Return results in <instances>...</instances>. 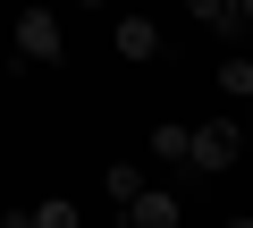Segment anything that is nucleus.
Segmentation results:
<instances>
[{
  "instance_id": "39448f33",
  "label": "nucleus",
  "mask_w": 253,
  "mask_h": 228,
  "mask_svg": "<svg viewBox=\"0 0 253 228\" xmlns=\"http://www.w3.org/2000/svg\"><path fill=\"white\" fill-rule=\"evenodd\" d=\"M101 186L126 203V194H144V169H135V161H110V169H101Z\"/></svg>"
},
{
  "instance_id": "1a4fd4ad",
  "label": "nucleus",
  "mask_w": 253,
  "mask_h": 228,
  "mask_svg": "<svg viewBox=\"0 0 253 228\" xmlns=\"http://www.w3.org/2000/svg\"><path fill=\"white\" fill-rule=\"evenodd\" d=\"M186 9H194L203 26H228V0H186Z\"/></svg>"
},
{
  "instance_id": "6e6552de",
  "label": "nucleus",
  "mask_w": 253,
  "mask_h": 228,
  "mask_svg": "<svg viewBox=\"0 0 253 228\" xmlns=\"http://www.w3.org/2000/svg\"><path fill=\"white\" fill-rule=\"evenodd\" d=\"M26 228H76V203H42V211H26Z\"/></svg>"
},
{
  "instance_id": "423d86ee",
  "label": "nucleus",
  "mask_w": 253,
  "mask_h": 228,
  "mask_svg": "<svg viewBox=\"0 0 253 228\" xmlns=\"http://www.w3.org/2000/svg\"><path fill=\"white\" fill-rule=\"evenodd\" d=\"M152 161H186V127H177V119L152 127Z\"/></svg>"
},
{
  "instance_id": "f257e3e1",
  "label": "nucleus",
  "mask_w": 253,
  "mask_h": 228,
  "mask_svg": "<svg viewBox=\"0 0 253 228\" xmlns=\"http://www.w3.org/2000/svg\"><path fill=\"white\" fill-rule=\"evenodd\" d=\"M236 152H245V136H236V119H203V127H186V161H194L203 178H219V169H236Z\"/></svg>"
},
{
  "instance_id": "0eeeda50",
  "label": "nucleus",
  "mask_w": 253,
  "mask_h": 228,
  "mask_svg": "<svg viewBox=\"0 0 253 228\" xmlns=\"http://www.w3.org/2000/svg\"><path fill=\"white\" fill-rule=\"evenodd\" d=\"M219 93H236V101H245V93H253V59H228V68H219Z\"/></svg>"
},
{
  "instance_id": "20e7f679",
  "label": "nucleus",
  "mask_w": 253,
  "mask_h": 228,
  "mask_svg": "<svg viewBox=\"0 0 253 228\" xmlns=\"http://www.w3.org/2000/svg\"><path fill=\"white\" fill-rule=\"evenodd\" d=\"M126 220H135V228H177V194H161V186L126 194Z\"/></svg>"
},
{
  "instance_id": "9d476101",
  "label": "nucleus",
  "mask_w": 253,
  "mask_h": 228,
  "mask_svg": "<svg viewBox=\"0 0 253 228\" xmlns=\"http://www.w3.org/2000/svg\"><path fill=\"white\" fill-rule=\"evenodd\" d=\"M0 228H26V211H9V220H0Z\"/></svg>"
},
{
  "instance_id": "f03ea898",
  "label": "nucleus",
  "mask_w": 253,
  "mask_h": 228,
  "mask_svg": "<svg viewBox=\"0 0 253 228\" xmlns=\"http://www.w3.org/2000/svg\"><path fill=\"white\" fill-rule=\"evenodd\" d=\"M59 51H68L59 17H51V9H26V17H17V59H26V68H51Z\"/></svg>"
},
{
  "instance_id": "7ed1b4c3",
  "label": "nucleus",
  "mask_w": 253,
  "mask_h": 228,
  "mask_svg": "<svg viewBox=\"0 0 253 228\" xmlns=\"http://www.w3.org/2000/svg\"><path fill=\"white\" fill-rule=\"evenodd\" d=\"M118 59H161V17H118Z\"/></svg>"
}]
</instances>
